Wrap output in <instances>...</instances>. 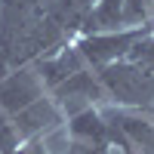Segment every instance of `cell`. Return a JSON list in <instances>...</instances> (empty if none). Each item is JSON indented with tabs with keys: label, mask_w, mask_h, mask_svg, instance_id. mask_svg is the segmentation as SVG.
I'll return each mask as SVG.
<instances>
[{
	"label": "cell",
	"mask_w": 154,
	"mask_h": 154,
	"mask_svg": "<svg viewBox=\"0 0 154 154\" xmlns=\"http://www.w3.org/2000/svg\"><path fill=\"white\" fill-rule=\"evenodd\" d=\"M31 65H34V71H37V74H40V80H43L46 93H49V89H53V86H59L62 80H68L74 71L86 68V59L77 53V46H74V43H68V46H62L59 53L43 56V59L31 62Z\"/></svg>",
	"instance_id": "cell-7"
},
{
	"label": "cell",
	"mask_w": 154,
	"mask_h": 154,
	"mask_svg": "<svg viewBox=\"0 0 154 154\" xmlns=\"http://www.w3.org/2000/svg\"><path fill=\"white\" fill-rule=\"evenodd\" d=\"M154 22V0H126L123 3V28Z\"/></svg>",
	"instance_id": "cell-9"
},
{
	"label": "cell",
	"mask_w": 154,
	"mask_h": 154,
	"mask_svg": "<svg viewBox=\"0 0 154 154\" xmlns=\"http://www.w3.org/2000/svg\"><path fill=\"white\" fill-rule=\"evenodd\" d=\"M46 0H0V77L40 59Z\"/></svg>",
	"instance_id": "cell-1"
},
{
	"label": "cell",
	"mask_w": 154,
	"mask_h": 154,
	"mask_svg": "<svg viewBox=\"0 0 154 154\" xmlns=\"http://www.w3.org/2000/svg\"><path fill=\"white\" fill-rule=\"evenodd\" d=\"M99 80L108 93L111 105H120V108H154V74L142 71L130 65L126 59H117L111 65H102L99 71Z\"/></svg>",
	"instance_id": "cell-2"
},
{
	"label": "cell",
	"mask_w": 154,
	"mask_h": 154,
	"mask_svg": "<svg viewBox=\"0 0 154 154\" xmlns=\"http://www.w3.org/2000/svg\"><path fill=\"white\" fill-rule=\"evenodd\" d=\"M151 31V25H136V28H117V31H93V34H80L74 40L77 53L86 59L89 68H102V65H111V62L123 59L130 53V46L145 37Z\"/></svg>",
	"instance_id": "cell-3"
},
{
	"label": "cell",
	"mask_w": 154,
	"mask_h": 154,
	"mask_svg": "<svg viewBox=\"0 0 154 154\" xmlns=\"http://www.w3.org/2000/svg\"><path fill=\"white\" fill-rule=\"evenodd\" d=\"M148 25H151V34H154V22H148Z\"/></svg>",
	"instance_id": "cell-12"
},
{
	"label": "cell",
	"mask_w": 154,
	"mask_h": 154,
	"mask_svg": "<svg viewBox=\"0 0 154 154\" xmlns=\"http://www.w3.org/2000/svg\"><path fill=\"white\" fill-rule=\"evenodd\" d=\"M123 3L126 0H96L89 16L83 19L80 34H93V31H117L123 28Z\"/></svg>",
	"instance_id": "cell-8"
},
{
	"label": "cell",
	"mask_w": 154,
	"mask_h": 154,
	"mask_svg": "<svg viewBox=\"0 0 154 154\" xmlns=\"http://www.w3.org/2000/svg\"><path fill=\"white\" fill-rule=\"evenodd\" d=\"M65 133H68V145L77 154H114L108 123L99 108H83L71 114L65 120Z\"/></svg>",
	"instance_id": "cell-5"
},
{
	"label": "cell",
	"mask_w": 154,
	"mask_h": 154,
	"mask_svg": "<svg viewBox=\"0 0 154 154\" xmlns=\"http://www.w3.org/2000/svg\"><path fill=\"white\" fill-rule=\"evenodd\" d=\"M16 154H49V148H46V139H43V136L28 139V142H22V145L16 148Z\"/></svg>",
	"instance_id": "cell-10"
},
{
	"label": "cell",
	"mask_w": 154,
	"mask_h": 154,
	"mask_svg": "<svg viewBox=\"0 0 154 154\" xmlns=\"http://www.w3.org/2000/svg\"><path fill=\"white\" fill-rule=\"evenodd\" d=\"M40 96H46V86L40 80V74L34 71V65L12 68L0 77V111L3 114H19Z\"/></svg>",
	"instance_id": "cell-6"
},
{
	"label": "cell",
	"mask_w": 154,
	"mask_h": 154,
	"mask_svg": "<svg viewBox=\"0 0 154 154\" xmlns=\"http://www.w3.org/2000/svg\"><path fill=\"white\" fill-rule=\"evenodd\" d=\"M62 154H77V151H74L71 145H65V151H62Z\"/></svg>",
	"instance_id": "cell-11"
},
{
	"label": "cell",
	"mask_w": 154,
	"mask_h": 154,
	"mask_svg": "<svg viewBox=\"0 0 154 154\" xmlns=\"http://www.w3.org/2000/svg\"><path fill=\"white\" fill-rule=\"evenodd\" d=\"M49 99L59 105V111L65 114V120L71 117V114L83 111V108H102V105H111L108 102V93L105 86H102L96 68H80L74 71L68 80H62L59 86L49 89Z\"/></svg>",
	"instance_id": "cell-4"
}]
</instances>
